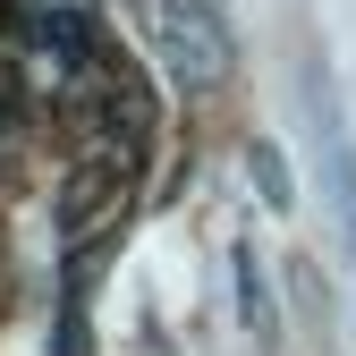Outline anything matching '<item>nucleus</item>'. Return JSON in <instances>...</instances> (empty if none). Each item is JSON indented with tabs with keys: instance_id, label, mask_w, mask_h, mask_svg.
I'll return each instance as SVG.
<instances>
[{
	"instance_id": "4",
	"label": "nucleus",
	"mask_w": 356,
	"mask_h": 356,
	"mask_svg": "<svg viewBox=\"0 0 356 356\" xmlns=\"http://www.w3.org/2000/svg\"><path fill=\"white\" fill-rule=\"evenodd\" d=\"M246 178L263 187V204H272V212H289V170H280L272 145H254V153H246Z\"/></svg>"
},
{
	"instance_id": "1",
	"label": "nucleus",
	"mask_w": 356,
	"mask_h": 356,
	"mask_svg": "<svg viewBox=\"0 0 356 356\" xmlns=\"http://www.w3.org/2000/svg\"><path fill=\"white\" fill-rule=\"evenodd\" d=\"M161 51L187 94H212L229 76V0H161Z\"/></svg>"
},
{
	"instance_id": "2",
	"label": "nucleus",
	"mask_w": 356,
	"mask_h": 356,
	"mask_svg": "<svg viewBox=\"0 0 356 356\" xmlns=\"http://www.w3.org/2000/svg\"><path fill=\"white\" fill-rule=\"evenodd\" d=\"M314 119H323V161H331V187H339V238H356V153H348V136H339V111H331V94H314Z\"/></svg>"
},
{
	"instance_id": "3",
	"label": "nucleus",
	"mask_w": 356,
	"mask_h": 356,
	"mask_svg": "<svg viewBox=\"0 0 356 356\" xmlns=\"http://www.w3.org/2000/svg\"><path fill=\"white\" fill-rule=\"evenodd\" d=\"M238 314H246V331H263V339H272V297H263L254 254H238Z\"/></svg>"
}]
</instances>
